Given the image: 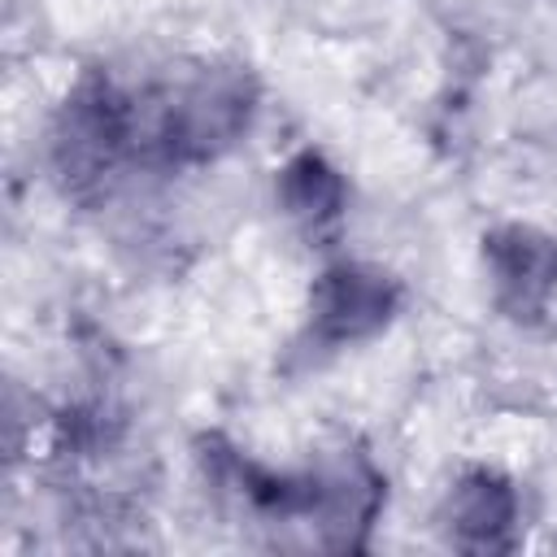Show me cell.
<instances>
[{"label": "cell", "instance_id": "cell-1", "mask_svg": "<svg viewBox=\"0 0 557 557\" xmlns=\"http://www.w3.org/2000/svg\"><path fill=\"white\" fill-rule=\"evenodd\" d=\"M257 87L244 70H196L187 83H178L152 122V144L170 161H209L226 152L252 117Z\"/></svg>", "mask_w": 557, "mask_h": 557}, {"label": "cell", "instance_id": "cell-2", "mask_svg": "<svg viewBox=\"0 0 557 557\" xmlns=\"http://www.w3.org/2000/svg\"><path fill=\"white\" fill-rule=\"evenodd\" d=\"M131 144H135V100L122 96L109 78H83L61 104L52 131L57 170L74 183H96L122 161Z\"/></svg>", "mask_w": 557, "mask_h": 557}, {"label": "cell", "instance_id": "cell-3", "mask_svg": "<svg viewBox=\"0 0 557 557\" xmlns=\"http://www.w3.org/2000/svg\"><path fill=\"white\" fill-rule=\"evenodd\" d=\"M400 309V287L379 265L339 261L322 270L309 296V331L318 344H357L379 335Z\"/></svg>", "mask_w": 557, "mask_h": 557}, {"label": "cell", "instance_id": "cell-4", "mask_svg": "<svg viewBox=\"0 0 557 557\" xmlns=\"http://www.w3.org/2000/svg\"><path fill=\"white\" fill-rule=\"evenodd\" d=\"M483 261L492 278L496 305L513 322H535L553 292H557V239L527 226V222H505L483 235Z\"/></svg>", "mask_w": 557, "mask_h": 557}, {"label": "cell", "instance_id": "cell-5", "mask_svg": "<svg viewBox=\"0 0 557 557\" xmlns=\"http://www.w3.org/2000/svg\"><path fill=\"white\" fill-rule=\"evenodd\" d=\"M379 500H383V479L361 453H339L309 474V513H318L322 527H339L344 548L352 544V527H370Z\"/></svg>", "mask_w": 557, "mask_h": 557}, {"label": "cell", "instance_id": "cell-6", "mask_svg": "<svg viewBox=\"0 0 557 557\" xmlns=\"http://www.w3.org/2000/svg\"><path fill=\"white\" fill-rule=\"evenodd\" d=\"M457 544L466 548H505L513 518H518V496L509 487V479H500L496 470H466L444 505Z\"/></svg>", "mask_w": 557, "mask_h": 557}, {"label": "cell", "instance_id": "cell-7", "mask_svg": "<svg viewBox=\"0 0 557 557\" xmlns=\"http://www.w3.org/2000/svg\"><path fill=\"white\" fill-rule=\"evenodd\" d=\"M278 205L292 222H300L305 231H326L339 222L344 213V178L339 170L318 152V148H300L283 161L278 178H274Z\"/></svg>", "mask_w": 557, "mask_h": 557}]
</instances>
